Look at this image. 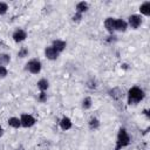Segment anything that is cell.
<instances>
[{
  "label": "cell",
  "mask_w": 150,
  "mask_h": 150,
  "mask_svg": "<svg viewBox=\"0 0 150 150\" xmlns=\"http://www.w3.org/2000/svg\"><path fill=\"white\" fill-rule=\"evenodd\" d=\"M11 57L8 54H0V66H6L7 63H9Z\"/></svg>",
  "instance_id": "obj_18"
},
{
  "label": "cell",
  "mask_w": 150,
  "mask_h": 150,
  "mask_svg": "<svg viewBox=\"0 0 150 150\" xmlns=\"http://www.w3.org/2000/svg\"><path fill=\"white\" fill-rule=\"evenodd\" d=\"M82 107H83V109H89L91 107V98L90 97H86L82 101Z\"/></svg>",
  "instance_id": "obj_19"
},
{
  "label": "cell",
  "mask_w": 150,
  "mask_h": 150,
  "mask_svg": "<svg viewBox=\"0 0 150 150\" xmlns=\"http://www.w3.org/2000/svg\"><path fill=\"white\" fill-rule=\"evenodd\" d=\"M66 42L64 41H62V40H54L53 41V45H52V47L57 52V53H61L64 48H66Z\"/></svg>",
  "instance_id": "obj_9"
},
{
  "label": "cell",
  "mask_w": 150,
  "mask_h": 150,
  "mask_svg": "<svg viewBox=\"0 0 150 150\" xmlns=\"http://www.w3.org/2000/svg\"><path fill=\"white\" fill-rule=\"evenodd\" d=\"M7 75V69L4 66H0V79H4Z\"/></svg>",
  "instance_id": "obj_23"
},
{
  "label": "cell",
  "mask_w": 150,
  "mask_h": 150,
  "mask_svg": "<svg viewBox=\"0 0 150 150\" xmlns=\"http://www.w3.org/2000/svg\"><path fill=\"white\" fill-rule=\"evenodd\" d=\"M100 127V122H98V120L97 118H91L90 121H89V129L90 130H96L97 128Z\"/></svg>",
  "instance_id": "obj_17"
},
{
  "label": "cell",
  "mask_w": 150,
  "mask_h": 150,
  "mask_svg": "<svg viewBox=\"0 0 150 150\" xmlns=\"http://www.w3.org/2000/svg\"><path fill=\"white\" fill-rule=\"evenodd\" d=\"M7 9H8V5L6 2H0V15L5 14L7 12Z\"/></svg>",
  "instance_id": "obj_20"
},
{
  "label": "cell",
  "mask_w": 150,
  "mask_h": 150,
  "mask_svg": "<svg viewBox=\"0 0 150 150\" xmlns=\"http://www.w3.org/2000/svg\"><path fill=\"white\" fill-rule=\"evenodd\" d=\"M127 22L122 19H115L114 22V30H118V32H124L127 29Z\"/></svg>",
  "instance_id": "obj_8"
},
{
  "label": "cell",
  "mask_w": 150,
  "mask_h": 150,
  "mask_svg": "<svg viewBox=\"0 0 150 150\" xmlns=\"http://www.w3.org/2000/svg\"><path fill=\"white\" fill-rule=\"evenodd\" d=\"M20 122H21V125L25 127V128H30L35 124V118L29 115V114H22L21 117H20Z\"/></svg>",
  "instance_id": "obj_4"
},
{
  "label": "cell",
  "mask_w": 150,
  "mask_h": 150,
  "mask_svg": "<svg viewBox=\"0 0 150 150\" xmlns=\"http://www.w3.org/2000/svg\"><path fill=\"white\" fill-rule=\"evenodd\" d=\"M128 23H129V26H130L131 28L136 29V28H138L139 25L142 23V18H141L139 15H137V14H132V15H130V16L128 18Z\"/></svg>",
  "instance_id": "obj_5"
},
{
  "label": "cell",
  "mask_w": 150,
  "mask_h": 150,
  "mask_svg": "<svg viewBox=\"0 0 150 150\" xmlns=\"http://www.w3.org/2000/svg\"><path fill=\"white\" fill-rule=\"evenodd\" d=\"M109 95H110L114 100H120V98H122V96H123L122 90H121L120 88H117V87L110 89V90H109Z\"/></svg>",
  "instance_id": "obj_11"
},
{
  "label": "cell",
  "mask_w": 150,
  "mask_h": 150,
  "mask_svg": "<svg viewBox=\"0 0 150 150\" xmlns=\"http://www.w3.org/2000/svg\"><path fill=\"white\" fill-rule=\"evenodd\" d=\"M8 125L12 127V128L18 129V128L21 127V122H20V120H19L18 117H11V118L8 120Z\"/></svg>",
  "instance_id": "obj_14"
},
{
  "label": "cell",
  "mask_w": 150,
  "mask_h": 150,
  "mask_svg": "<svg viewBox=\"0 0 150 150\" xmlns=\"http://www.w3.org/2000/svg\"><path fill=\"white\" fill-rule=\"evenodd\" d=\"M48 87H49V83H48V81H47L46 79H41V80L38 82V88H39L41 91L47 90Z\"/></svg>",
  "instance_id": "obj_15"
},
{
  "label": "cell",
  "mask_w": 150,
  "mask_h": 150,
  "mask_svg": "<svg viewBox=\"0 0 150 150\" xmlns=\"http://www.w3.org/2000/svg\"><path fill=\"white\" fill-rule=\"evenodd\" d=\"M27 54H28V49L27 48H21L18 53V56L19 57H25V56H27Z\"/></svg>",
  "instance_id": "obj_21"
},
{
  "label": "cell",
  "mask_w": 150,
  "mask_h": 150,
  "mask_svg": "<svg viewBox=\"0 0 150 150\" xmlns=\"http://www.w3.org/2000/svg\"><path fill=\"white\" fill-rule=\"evenodd\" d=\"M12 36H13V40L15 42H22L27 38V33H26V30H23L21 28H18L16 30H14V33H13Z\"/></svg>",
  "instance_id": "obj_6"
},
{
  "label": "cell",
  "mask_w": 150,
  "mask_h": 150,
  "mask_svg": "<svg viewBox=\"0 0 150 150\" xmlns=\"http://www.w3.org/2000/svg\"><path fill=\"white\" fill-rule=\"evenodd\" d=\"M139 12H141V14H143V15H150V1H145V2H143L142 5H141V7H139Z\"/></svg>",
  "instance_id": "obj_12"
},
{
  "label": "cell",
  "mask_w": 150,
  "mask_h": 150,
  "mask_svg": "<svg viewBox=\"0 0 150 150\" xmlns=\"http://www.w3.org/2000/svg\"><path fill=\"white\" fill-rule=\"evenodd\" d=\"M71 125H73V123H71L69 117H63L60 121V127H61L62 130H69L71 128Z\"/></svg>",
  "instance_id": "obj_10"
},
{
  "label": "cell",
  "mask_w": 150,
  "mask_h": 150,
  "mask_svg": "<svg viewBox=\"0 0 150 150\" xmlns=\"http://www.w3.org/2000/svg\"><path fill=\"white\" fill-rule=\"evenodd\" d=\"M114 22H115V19H114V18H108V19H105V21H104V27L107 28V30H108L110 34L114 33Z\"/></svg>",
  "instance_id": "obj_13"
},
{
  "label": "cell",
  "mask_w": 150,
  "mask_h": 150,
  "mask_svg": "<svg viewBox=\"0 0 150 150\" xmlns=\"http://www.w3.org/2000/svg\"><path fill=\"white\" fill-rule=\"evenodd\" d=\"M88 9V4L87 2H84V1H81V2H79L77 5H76V12L77 13H83V12H86Z\"/></svg>",
  "instance_id": "obj_16"
},
{
  "label": "cell",
  "mask_w": 150,
  "mask_h": 150,
  "mask_svg": "<svg viewBox=\"0 0 150 150\" xmlns=\"http://www.w3.org/2000/svg\"><path fill=\"white\" fill-rule=\"evenodd\" d=\"M81 19H82V14H81V13H77V12H76V13L73 15V20H74V21H80Z\"/></svg>",
  "instance_id": "obj_24"
},
{
  "label": "cell",
  "mask_w": 150,
  "mask_h": 150,
  "mask_svg": "<svg viewBox=\"0 0 150 150\" xmlns=\"http://www.w3.org/2000/svg\"><path fill=\"white\" fill-rule=\"evenodd\" d=\"M26 69L32 74H39L41 71V62L38 59H32L27 62Z\"/></svg>",
  "instance_id": "obj_3"
},
{
  "label": "cell",
  "mask_w": 150,
  "mask_h": 150,
  "mask_svg": "<svg viewBox=\"0 0 150 150\" xmlns=\"http://www.w3.org/2000/svg\"><path fill=\"white\" fill-rule=\"evenodd\" d=\"M39 101L40 102H46L47 101V94L45 91H41L40 95H39Z\"/></svg>",
  "instance_id": "obj_22"
},
{
  "label": "cell",
  "mask_w": 150,
  "mask_h": 150,
  "mask_svg": "<svg viewBox=\"0 0 150 150\" xmlns=\"http://www.w3.org/2000/svg\"><path fill=\"white\" fill-rule=\"evenodd\" d=\"M2 135H4V129H2L1 127H0V137H1Z\"/></svg>",
  "instance_id": "obj_26"
},
{
  "label": "cell",
  "mask_w": 150,
  "mask_h": 150,
  "mask_svg": "<svg viewBox=\"0 0 150 150\" xmlns=\"http://www.w3.org/2000/svg\"><path fill=\"white\" fill-rule=\"evenodd\" d=\"M59 54L60 53H57L52 46L50 47H46V49H45V55H46V57L48 59V60H56L57 59V56H59Z\"/></svg>",
  "instance_id": "obj_7"
},
{
  "label": "cell",
  "mask_w": 150,
  "mask_h": 150,
  "mask_svg": "<svg viewBox=\"0 0 150 150\" xmlns=\"http://www.w3.org/2000/svg\"><path fill=\"white\" fill-rule=\"evenodd\" d=\"M130 143V136L127 132L125 129H120L118 134H117V141H116V146L115 150H121L122 148L128 146Z\"/></svg>",
  "instance_id": "obj_2"
},
{
  "label": "cell",
  "mask_w": 150,
  "mask_h": 150,
  "mask_svg": "<svg viewBox=\"0 0 150 150\" xmlns=\"http://www.w3.org/2000/svg\"><path fill=\"white\" fill-rule=\"evenodd\" d=\"M144 98V91L139 87H131L128 91V103L136 104Z\"/></svg>",
  "instance_id": "obj_1"
},
{
  "label": "cell",
  "mask_w": 150,
  "mask_h": 150,
  "mask_svg": "<svg viewBox=\"0 0 150 150\" xmlns=\"http://www.w3.org/2000/svg\"><path fill=\"white\" fill-rule=\"evenodd\" d=\"M143 112H144V114H145V115H146V116H148V117H149V112H148V110H146V109H145V110H144V111H143Z\"/></svg>",
  "instance_id": "obj_27"
},
{
  "label": "cell",
  "mask_w": 150,
  "mask_h": 150,
  "mask_svg": "<svg viewBox=\"0 0 150 150\" xmlns=\"http://www.w3.org/2000/svg\"><path fill=\"white\" fill-rule=\"evenodd\" d=\"M88 87H89V88H95V87H96L95 81H94V82H88Z\"/></svg>",
  "instance_id": "obj_25"
}]
</instances>
